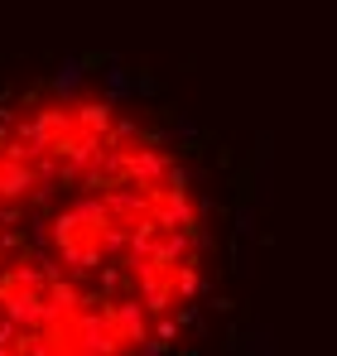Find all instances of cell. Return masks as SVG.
<instances>
[{
  "label": "cell",
  "mask_w": 337,
  "mask_h": 356,
  "mask_svg": "<svg viewBox=\"0 0 337 356\" xmlns=\"http://www.w3.org/2000/svg\"><path fill=\"white\" fill-rule=\"evenodd\" d=\"M207 289L178 145L92 87L0 102V356H168Z\"/></svg>",
  "instance_id": "6da1fadb"
}]
</instances>
